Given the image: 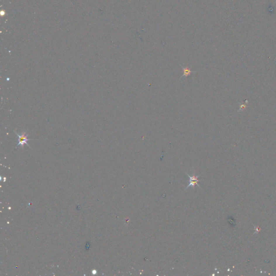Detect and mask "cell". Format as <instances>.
I'll return each mask as SVG.
<instances>
[{
    "label": "cell",
    "instance_id": "1",
    "mask_svg": "<svg viewBox=\"0 0 276 276\" xmlns=\"http://www.w3.org/2000/svg\"><path fill=\"white\" fill-rule=\"evenodd\" d=\"M15 133L17 134L18 138V142L17 143V146H20L21 147L23 148L25 144H26V145H28L29 147H30L28 144V141L30 140V139H28V134H26L25 132H23L21 134H19L16 131H15Z\"/></svg>",
    "mask_w": 276,
    "mask_h": 276
},
{
    "label": "cell",
    "instance_id": "2",
    "mask_svg": "<svg viewBox=\"0 0 276 276\" xmlns=\"http://www.w3.org/2000/svg\"><path fill=\"white\" fill-rule=\"evenodd\" d=\"M187 174L188 176L189 177L190 183L189 184V185L187 187V188L186 189L189 188V187H192V188H194L196 185L198 186L199 187H200V186H199V184H198V182L200 181V180H198L199 176H196V175H193V176H190L188 174Z\"/></svg>",
    "mask_w": 276,
    "mask_h": 276
},
{
    "label": "cell",
    "instance_id": "3",
    "mask_svg": "<svg viewBox=\"0 0 276 276\" xmlns=\"http://www.w3.org/2000/svg\"><path fill=\"white\" fill-rule=\"evenodd\" d=\"M180 65L181 66V68L182 69V71H183V75H182V76L181 77L180 79H181L182 78H186L188 76H190L192 74H195L197 73L196 71H192L191 69L189 68H188V66L184 67V66H183L181 65Z\"/></svg>",
    "mask_w": 276,
    "mask_h": 276
}]
</instances>
